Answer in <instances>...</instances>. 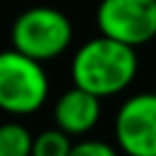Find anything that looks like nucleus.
<instances>
[{"instance_id": "1", "label": "nucleus", "mask_w": 156, "mask_h": 156, "mask_svg": "<svg viewBox=\"0 0 156 156\" xmlns=\"http://www.w3.org/2000/svg\"><path fill=\"white\" fill-rule=\"evenodd\" d=\"M138 73V53L133 46L122 44L106 34L85 41L73 53V85L97 94L99 99L122 94Z\"/></svg>"}, {"instance_id": "2", "label": "nucleus", "mask_w": 156, "mask_h": 156, "mask_svg": "<svg viewBox=\"0 0 156 156\" xmlns=\"http://www.w3.org/2000/svg\"><path fill=\"white\" fill-rule=\"evenodd\" d=\"M12 48L25 53L37 62L55 60L71 46L73 25L64 12L55 7H30L12 23Z\"/></svg>"}, {"instance_id": "3", "label": "nucleus", "mask_w": 156, "mask_h": 156, "mask_svg": "<svg viewBox=\"0 0 156 156\" xmlns=\"http://www.w3.org/2000/svg\"><path fill=\"white\" fill-rule=\"evenodd\" d=\"M41 64L16 48L0 51V110L23 117L44 106L48 76Z\"/></svg>"}, {"instance_id": "4", "label": "nucleus", "mask_w": 156, "mask_h": 156, "mask_svg": "<svg viewBox=\"0 0 156 156\" xmlns=\"http://www.w3.org/2000/svg\"><path fill=\"white\" fill-rule=\"evenodd\" d=\"M97 28L106 37L138 48L156 37V0H101Z\"/></svg>"}, {"instance_id": "5", "label": "nucleus", "mask_w": 156, "mask_h": 156, "mask_svg": "<svg viewBox=\"0 0 156 156\" xmlns=\"http://www.w3.org/2000/svg\"><path fill=\"white\" fill-rule=\"evenodd\" d=\"M115 142L126 156H156V92L129 97L115 115Z\"/></svg>"}, {"instance_id": "6", "label": "nucleus", "mask_w": 156, "mask_h": 156, "mask_svg": "<svg viewBox=\"0 0 156 156\" xmlns=\"http://www.w3.org/2000/svg\"><path fill=\"white\" fill-rule=\"evenodd\" d=\"M53 119L55 126L69 133L71 138L90 133L101 119V99L87 90L73 85L53 106Z\"/></svg>"}, {"instance_id": "7", "label": "nucleus", "mask_w": 156, "mask_h": 156, "mask_svg": "<svg viewBox=\"0 0 156 156\" xmlns=\"http://www.w3.org/2000/svg\"><path fill=\"white\" fill-rule=\"evenodd\" d=\"M34 136L19 122L0 124V156H32Z\"/></svg>"}, {"instance_id": "8", "label": "nucleus", "mask_w": 156, "mask_h": 156, "mask_svg": "<svg viewBox=\"0 0 156 156\" xmlns=\"http://www.w3.org/2000/svg\"><path fill=\"white\" fill-rule=\"evenodd\" d=\"M73 142L71 136L64 133L62 129H46L37 133L32 142V156H69Z\"/></svg>"}, {"instance_id": "9", "label": "nucleus", "mask_w": 156, "mask_h": 156, "mask_svg": "<svg viewBox=\"0 0 156 156\" xmlns=\"http://www.w3.org/2000/svg\"><path fill=\"white\" fill-rule=\"evenodd\" d=\"M69 156H119V149L106 140H80L73 142Z\"/></svg>"}, {"instance_id": "10", "label": "nucleus", "mask_w": 156, "mask_h": 156, "mask_svg": "<svg viewBox=\"0 0 156 156\" xmlns=\"http://www.w3.org/2000/svg\"><path fill=\"white\" fill-rule=\"evenodd\" d=\"M154 92H156V87H154Z\"/></svg>"}]
</instances>
